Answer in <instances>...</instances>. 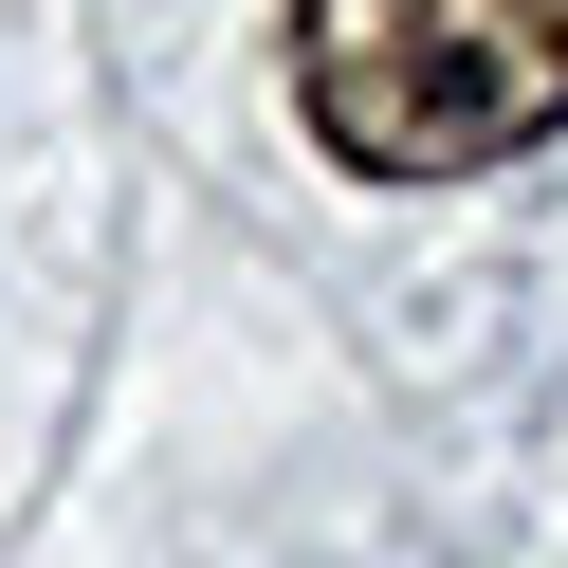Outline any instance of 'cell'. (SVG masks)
<instances>
[{
    "label": "cell",
    "instance_id": "6da1fadb",
    "mask_svg": "<svg viewBox=\"0 0 568 568\" xmlns=\"http://www.w3.org/2000/svg\"><path fill=\"white\" fill-rule=\"evenodd\" d=\"M294 111L348 184H477L568 129V0H294Z\"/></svg>",
    "mask_w": 568,
    "mask_h": 568
}]
</instances>
